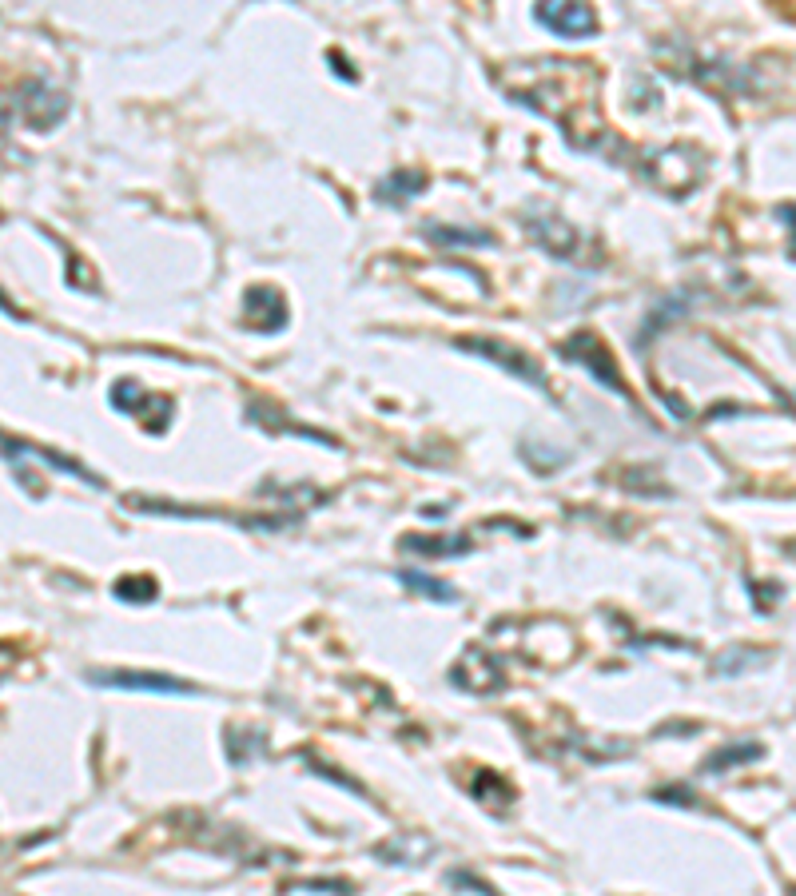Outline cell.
I'll list each match as a JSON object with an SVG mask.
<instances>
[{"label":"cell","mask_w":796,"mask_h":896,"mask_svg":"<svg viewBox=\"0 0 796 896\" xmlns=\"http://www.w3.org/2000/svg\"><path fill=\"white\" fill-rule=\"evenodd\" d=\"M92 685H108V690H136V693H180V697H191L195 690L188 682H176V677H163V673H132V670H92L88 673Z\"/></svg>","instance_id":"cell-1"},{"label":"cell","mask_w":796,"mask_h":896,"mask_svg":"<svg viewBox=\"0 0 796 896\" xmlns=\"http://www.w3.org/2000/svg\"><path fill=\"white\" fill-rule=\"evenodd\" d=\"M546 25L550 32H558V36H590V32L597 28V13L590 5H542L538 13H533Z\"/></svg>","instance_id":"cell-2"},{"label":"cell","mask_w":796,"mask_h":896,"mask_svg":"<svg viewBox=\"0 0 796 896\" xmlns=\"http://www.w3.org/2000/svg\"><path fill=\"white\" fill-rule=\"evenodd\" d=\"M458 347H470V351H486V359H494V363H501L506 370H514L518 379H530V382H538V387H546V375H542V367H533L526 355L510 351V347L490 343V339H466V343H458Z\"/></svg>","instance_id":"cell-3"},{"label":"cell","mask_w":796,"mask_h":896,"mask_svg":"<svg viewBox=\"0 0 796 896\" xmlns=\"http://www.w3.org/2000/svg\"><path fill=\"white\" fill-rule=\"evenodd\" d=\"M402 586L414 589V594H422V598H434V602H454V598H458V589H454V586H442V582H434V578L419 574V570H407V574H402Z\"/></svg>","instance_id":"cell-4"},{"label":"cell","mask_w":796,"mask_h":896,"mask_svg":"<svg viewBox=\"0 0 796 896\" xmlns=\"http://www.w3.org/2000/svg\"><path fill=\"white\" fill-rule=\"evenodd\" d=\"M419 188H422V172H402V176H390L383 188H378V195H383V200H390V192H402L398 200H410L407 192H419Z\"/></svg>","instance_id":"cell-5"},{"label":"cell","mask_w":796,"mask_h":896,"mask_svg":"<svg viewBox=\"0 0 796 896\" xmlns=\"http://www.w3.org/2000/svg\"><path fill=\"white\" fill-rule=\"evenodd\" d=\"M430 235L442 239V244H490L486 232H439V227H434Z\"/></svg>","instance_id":"cell-6"},{"label":"cell","mask_w":796,"mask_h":896,"mask_svg":"<svg viewBox=\"0 0 796 896\" xmlns=\"http://www.w3.org/2000/svg\"><path fill=\"white\" fill-rule=\"evenodd\" d=\"M116 594H119V598H156V586H151V582H144V586H128V582H119V586H116Z\"/></svg>","instance_id":"cell-7"}]
</instances>
